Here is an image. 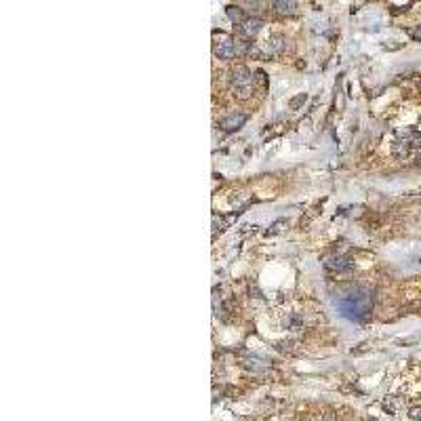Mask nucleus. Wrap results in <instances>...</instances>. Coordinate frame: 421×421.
<instances>
[{
    "label": "nucleus",
    "instance_id": "obj_1",
    "mask_svg": "<svg viewBox=\"0 0 421 421\" xmlns=\"http://www.w3.org/2000/svg\"><path fill=\"white\" fill-rule=\"evenodd\" d=\"M335 306L341 316L356 320V322H362V320H366V316H369L373 310V297L369 291L356 289L350 293H343L339 299H335Z\"/></svg>",
    "mask_w": 421,
    "mask_h": 421
},
{
    "label": "nucleus",
    "instance_id": "obj_2",
    "mask_svg": "<svg viewBox=\"0 0 421 421\" xmlns=\"http://www.w3.org/2000/svg\"><path fill=\"white\" fill-rule=\"evenodd\" d=\"M230 86L236 91L240 99H249L255 88V76L247 66H236L230 70Z\"/></svg>",
    "mask_w": 421,
    "mask_h": 421
},
{
    "label": "nucleus",
    "instance_id": "obj_3",
    "mask_svg": "<svg viewBox=\"0 0 421 421\" xmlns=\"http://www.w3.org/2000/svg\"><path fill=\"white\" fill-rule=\"evenodd\" d=\"M238 53V44L232 38H223L221 42L215 44V57L219 59H234Z\"/></svg>",
    "mask_w": 421,
    "mask_h": 421
},
{
    "label": "nucleus",
    "instance_id": "obj_4",
    "mask_svg": "<svg viewBox=\"0 0 421 421\" xmlns=\"http://www.w3.org/2000/svg\"><path fill=\"white\" fill-rule=\"evenodd\" d=\"M325 267L329 272L341 274V272H350L352 270V261L347 257H341V255H331V257H327Z\"/></svg>",
    "mask_w": 421,
    "mask_h": 421
},
{
    "label": "nucleus",
    "instance_id": "obj_5",
    "mask_svg": "<svg viewBox=\"0 0 421 421\" xmlns=\"http://www.w3.org/2000/svg\"><path fill=\"white\" fill-rule=\"evenodd\" d=\"M263 19H259V17H247V19L240 23V34H245L247 38H255V36L263 30Z\"/></svg>",
    "mask_w": 421,
    "mask_h": 421
},
{
    "label": "nucleus",
    "instance_id": "obj_6",
    "mask_svg": "<svg viewBox=\"0 0 421 421\" xmlns=\"http://www.w3.org/2000/svg\"><path fill=\"white\" fill-rule=\"evenodd\" d=\"M245 122H247V116L245 114H232V116H228V118L221 120V127H223V131L232 133V131H238Z\"/></svg>",
    "mask_w": 421,
    "mask_h": 421
},
{
    "label": "nucleus",
    "instance_id": "obj_7",
    "mask_svg": "<svg viewBox=\"0 0 421 421\" xmlns=\"http://www.w3.org/2000/svg\"><path fill=\"white\" fill-rule=\"evenodd\" d=\"M286 36H282V34H272L270 38H267V49H270L272 53H280V51H284L286 49Z\"/></svg>",
    "mask_w": 421,
    "mask_h": 421
},
{
    "label": "nucleus",
    "instance_id": "obj_8",
    "mask_svg": "<svg viewBox=\"0 0 421 421\" xmlns=\"http://www.w3.org/2000/svg\"><path fill=\"white\" fill-rule=\"evenodd\" d=\"M411 150H413V146H411L407 139H398V141H394V146H392V154L396 158H407L411 154Z\"/></svg>",
    "mask_w": 421,
    "mask_h": 421
},
{
    "label": "nucleus",
    "instance_id": "obj_9",
    "mask_svg": "<svg viewBox=\"0 0 421 421\" xmlns=\"http://www.w3.org/2000/svg\"><path fill=\"white\" fill-rule=\"evenodd\" d=\"M295 8H297L295 0H274V11L280 15H293Z\"/></svg>",
    "mask_w": 421,
    "mask_h": 421
},
{
    "label": "nucleus",
    "instance_id": "obj_10",
    "mask_svg": "<svg viewBox=\"0 0 421 421\" xmlns=\"http://www.w3.org/2000/svg\"><path fill=\"white\" fill-rule=\"evenodd\" d=\"M226 13H228V17H230V19L234 21L236 25H240V23H243V21L247 19V15H245L243 8H240V6H234V4L228 6V8H226Z\"/></svg>",
    "mask_w": 421,
    "mask_h": 421
},
{
    "label": "nucleus",
    "instance_id": "obj_11",
    "mask_svg": "<svg viewBox=\"0 0 421 421\" xmlns=\"http://www.w3.org/2000/svg\"><path fill=\"white\" fill-rule=\"evenodd\" d=\"M413 419H417V421H421V407H415V409H411V413H409Z\"/></svg>",
    "mask_w": 421,
    "mask_h": 421
},
{
    "label": "nucleus",
    "instance_id": "obj_12",
    "mask_svg": "<svg viewBox=\"0 0 421 421\" xmlns=\"http://www.w3.org/2000/svg\"><path fill=\"white\" fill-rule=\"evenodd\" d=\"M301 101H306V95H299L297 99H293V101H291V107H297Z\"/></svg>",
    "mask_w": 421,
    "mask_h": 421
},
{
    "label": "nucleus",
    "instance_id": "obj_13",
    "mask_svg": "<svg viewBox=\"0 0 421 421\" xmlns=\"http://www.w3.org/2000/svg\"><path fill=\"white\" fill-rule=\"evenodd\" d=\"M413 38H415V40H419V42H421V25H417V28H415V30H413Z\"/></svg>",
    "mask_w": 421,
    "mask_h": 421
}]
</instances>
